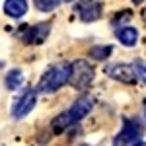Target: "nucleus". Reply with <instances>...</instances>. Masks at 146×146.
Listing matches in <instances>:
<instances>
[{"instance_id":"6ab92c4d","label":"nucleus","mask_w":146,"mask_h":146,"mask_svg":"<svg viewBox=\"0 0 146 146\" xmlns=\"http://www.w3.org/2000/svg\"><path fill=\"white\" fill-rule=\"evenodd\" d=\"M66 2H72V0H66Z\"/></svg>"},{"instance_id":"0eeeda50","label":"nucleus","mask_w":146,"mask_h":146,"mask_svg":"<svg viewBox=\"0 0 146 146\" xmlns=\"http://www.w3.org/2000/svg\"><path fill=\"white\" fill-rule=\"evenodd\" d=\"M51 31V23L43 22V23H37L33 27H25V31L22 33V39L25 43H43L47 39V35Z\"/></svg>"},{"instance_id":"f03ea898","label":"nucleus","mask_w":146,"mask_h":146,"mask_svg":"<svg viewBox=\"0 0 146 146\" xmlns=\"http://www.w3.org/2000/svg\"><path fill=\"white\" fill-rule=\"evenodd\" d=\"M94 80V68L92 64H88V60H76L70 64V78L68 84L74 88V90H84L88 88Z\"/></svg>"},{"instance_id":"20e7f679","label":"nucleus","mask_w":146,"mask_h":146,"mask_svg":"<svg viewBox=\"0 0 146 146\" xmlns=\"http://www.w3.org/2000/svg\"><path fill=\"white\" fill-rule=\"evenodd\" d=\"M107 76L117 82H123V84H135L136 82V72H135V66L131 64H109L105 68Z\"/></svg>"},{"instance_id":"ddd939ff","label":"nucleus","mask_w":146,"mask_h":146,"mask_svg":"<svg viewBox=\"0 0 146 146\" xmlns=\"http://www.w3.org/2000/svg\"><path fill=\"white\" fill-rule=\"evenodd\" d=\"M88 55H90L92 58H96V60H103V58H107V56L111 55V47H109V45H105V47H92Z\"/></svg>"},{"instance_id":"f257e3e1","label":"nucleus","mask_w":146,"mask_h":146,"mask_svg":"<svg viewBox=\"0 0 146 146\" xmlns=\"http://www.w3.org/2000/svg\"><path fill=\"white\" fill-rule=\"evenodd\" d=\"M68 78H70V64L68 62H60L56 66H51L45 74L39 78L37 82V90L41 94H53L58 88H62L64 84H68Z\"/></svg>"},{"instance_id":"6e6552de","label":"nucleus","mask_w":146,"mask_h":146,"mask_svg":"<svg viewBox=\"0 0 146 146\" xmlns=\"http://www.w3.org/2000/svg\"><path fill=\"white\" fill-rule=\"evenodd\" d=\"M101 16V4L100 2H94V0H88V4H84L80 8V20L82 22H94Z\"/></svg>"},{"instance_id":"f3484780","label":"nucleus","mask_w":146,"mask_h":146,"mask_svg":"<svg viewBox=\"0 0 146 146\" xmlns=\"http://www.w3.org/2000/svg\"><path fill=\"white\" fill-rule=\"evenodd\" d=\"M133 2H135V4H140V2H142V0H133Z\"/></svg>"},{"instance_id":"dca6fc26","label":"nucleus","mask_w":146,"mask_h":146,"mask_svg":"<svg viewBox=\"0 0 146 146\" xmlns=\"http://www.w3.org/2000/svg\"><path fill=\"white\" fill-rule=\"evenodd\" d=\"M133 146H146V142H136V144H133Z\"/></svg>"},{"instance_id":"4468645a","label":"nucleus","mask_w":146,"mask_h":146,"mask_svg":"<svg viewBox=\"0 0 146 146\" xmlns=\"http://www.w3.org/2000/svg\"><path fill=\"white\" fill-rule=\"evenodd\" d=\"M33 2L37 6V10H41V12H51L60 4V0H33Z\"/></svg>"},{"instance_id":"f8f14e48","label":"nucleus","mask_w":146,"mask_h":146,"mask_svg":"<svg viewBox=\"0 0 146 146\" xmlns=\"http://www.w3.org/2000/svg\"><path fill=\"white\" fill-rule=\"evenodd\" d=\"M70 117H68V113H60V115H56L55 117V121H53V131L55 133H60V131H64L66 127H70Z\"/></svg>"},{"instance_id":"2eb2a0df","label":"nucleus","mask_w":146,"mask_h":146,"mask_svg":"<svg viewBox=\"0 0 146 146\" xmlns=\"http://www.w3.org/2000/svg\"><path fill=\"white\" fill-rule=\"evenodd\" d=\"M135 72H136V78H140L142 82L146 84V62H142V60H135Z\"/></svg>"},{"instance_id":"9d476101","label":"nucleus","mask_w":146,"mask_h":146,"mask_svg":"<svg viewBox=\"0 0 146 146\" xmlns=\"http://www.w3.org/2000/svg\"><path fill=\"white\" fill-rule=\"evenodd\" d=\"M117 37H119V41L125 47H135L136 39H138V31H136L135 27H121L117 31Z\"/></svg>"},{"instance_id":"a211bd4d","label":"nucleus","mask_w":146,"mask_h":146,"mask_svg":"<svg viewBox=\"0 0 146 146\" xmlns=\"http://www.w3.org/2000/svg\"><path fill=\"white\" fill-rule=\"evenodd\" d=\"M142 16H144V20H146V10H144V14H142Z\"/></svg>"},{"instance_id":"1a4fd4ad","label":"nucleus","mask_w":146,"mask_h":146,"mask_svg":"<svg viewBox=\"0 0 146 146\" xmlns=\"http://www.w3.org/2000/svg\"><path fill=\"white\" fill-rule=\"evenodd\" d=\"M4 12L10 18H22L27 12V0H6L4 2Z\"/></svg>"},{"instance_id":"39448f33","label":"nucleus","mask_w":146,"mask_h":146,"mask_svg":"<svg viewBox=\"0 0 146 146\" xmlns=\"http://www.w3.org/2000/svg\"><path fill=\"white\" fill-rule=\"evenodd\" d=\"M92 107H94V98H92V96H82V98H78V100L72 103V107L66 111L68 117H70V123L82 121V119L92 111Z\"/></svg>"},{"instance_id":"7ed1b4c3","label":"nucleus","mask_w":146,"mask_h":146,"mask_svg":"<svg viewBox=\"0 0 146 146\" xmlns=\"http://www.w3.org/2000/svg\"><path fill=\"white\" fill-rule=\"evenodd\" d=\"M35 103H37V92L35 90H25L22 96L16 100V103H14V107H12V117H14V119L25 117V115L35 107Z\"/></svg>"},{"instance_id":"9b49d317","label":"nucleus","mask_w":146,"mask_h":146,"mask_svg":"<svg viewBox=\"0 0 146 146\" xmlns=\"http://www.w3.org/2000/svg\"><path fill=\"white\" fill-rule=\"evenodd\" d=\"M23 82V72L20 68H14L8 72V76H6V88L8 90H18L20 86H22Z\"/></svg>"},{"instance_id":"423d86ee","label":"nucleus","mask_w":146,"mask_h":146,"mask_svg":"<svg viewBox=\"0 0 146 146\" xmlns=\"http://www.w3.org/2000/svg\"><path fill=\"white\" fill-rule=\"evenodd\" d=\"M142 135V127L138 121H125L123 129H121V133L119 136L115 138V146H125L127 142H131V140H135L138 136Z\"/></svg>"}]
</instances>
